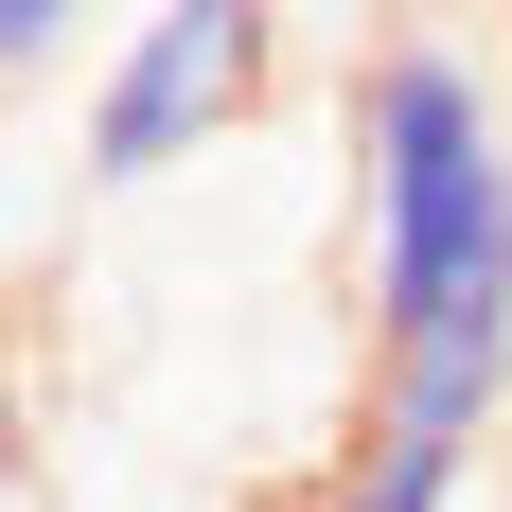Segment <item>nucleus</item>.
<instances>
[{
	"label": "nucleus",
	"mask_w": 512,
	"mask_h": 512,
	"mask_svg": "<svg viewBox=\"0 0 512 512\" xmlns=\"http://www.w3.org/2000/svg\"><path fill=\"white\" fill-rule=\"evenodd\" d=\"M336 195H354V424L460 442L495 477L512 442V89L442 18L336 71Z\"/></svg>",
	"instance_id": "f257e3e1"
},
{
	"label": "nucleus",
	"mask_w": 512,
	"mask_h": 512,
	"mask_svg": "<svg viewBox=\"0 0 512 512\" xmlns=\"http://www.w3.org/2000/svg\"><path fill=\"white\" fill-rule=\"evenodd\" d=\"M265 89H283V0H142L89 71V124H71V177L106 212L159 195V177H212L248 159Z\"/></svg>",
	"instance_id": "f03ea898"
},
{
	"label": "nucleus",
	"mask_w": 512,
	"mask_h": 512,
	"mask_svg": "<svg viewBox=\"0 0 512 512\" xmlns=\"http://www.w3.org/2000/svg\"><path fill=\"white\" fill-rule=\"evenodd\" d=\"M301 512H477V460L460 442H407V424H336Z\"/></svg>",
	"instance_id": "7ed1b4c3"
},
{
	"label": "nucleus",
	"mask_w": 512,
	"mask_h": 512,
	"mask_svg": "<svg viewBox=\"0 0 512 512\" xmlns=\"http://www.w3.org/2000/svg\"><path fill=\"white\" fill-rule=\"evenodd\" d=\"M89 18H106V0H0V89H18V71H53Z\"/></svg>",
	"instance_id": "20e7f679"
},
{
	"label": "nucleus",
	"mask_w": 512,
	"mask_h": 512,
	"mask_svg": "<svg viewBox=\"0 0 512 512\" xmlns=\"http://www.w3.org/2000/svg\"><path fill=\"white\" fill-rule=\"evenodd\" d=\"M0 512H36V407L0 389Z\"/></svg>",
	"instance_id": "39448f33"
},
{
	"label": "nucleus",
	"mask_w": 512,
	"mask_h": 512,
	"mask_svg": "<svg viewBox=\"0 0 512 512\" xmlns=\"http://www.w3.org/2000/svg\"><path fill=\"white\" fill-rule=\"evenodd\" d=\"M495 36H512V0H495Z\"/></svg>",
	"instance_id": "423d86ee"
},
{
	"label": "nucleus",
	"mask_w": 512,
	"mask_h": 512,
	"mask_svg": "<svg viewBox=\"0 0 512 512\" xmlns=\"http://www.w3.org/2000/svg\"><path fill=\"white\" fill-rule=\"evenodd\" d=\"M495 477H512V460H495Z\"/></svg>",
	"instance_id": "0eeeda50"
}]
</instances>
